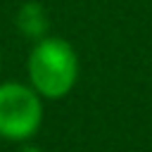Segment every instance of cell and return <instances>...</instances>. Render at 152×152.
I'll return each mask as SVG.
<instances>
[{"mask_svg": "<svg viewBox=\"0 0 152 152\" xmlns=\"http://www.w3.org/2000/svg\"><path fill=\"white\" fill-rule=\"evenodd\" d=\"M19 152H45V150H40V147H36V145H24Z\"/></svg>", "mask_w": 152, "mask_h": 152, "instance_id": "obj_4", "label": "cell"}, {"mask_svg": "<svg viewBox=\"0 0 152 152\" xmlns=\"http://www.w3.org/2000/svg\"><path fill=\"white\" fill-rule=\"evenodd\" d=\"M43 124V97L26 83H0V138L24 142Z\"/></svg>", "mask_w": 152, "mask_h": 152, "instance_id": "obj_2", "label": "cell"}, {"mask_svg": "<svg viewBox=\"0 0 152 152\" xmlns=\"http://www.w3.org/2000/svg\"><path fill=\"white\" fill-rule=\"evenodd\" d=\"M78 81V57L64 38L45 36L28 52V86L45 100H59Z\"/></svg>", "mask_w": 152, "mask_h": 152, "instance_id": "obj_1", "label": "cell"}, {"mask_svg": "<svg viewBox=\"0 0 152 152\" xmlns=\"http://www.w3.org/2000/svg\"><path fill=\"white\" fill-rule=\"evenodd\" d=\"M14 24H17V28H19L26 38H31V40H40V38L48 36L50 17H48V12H45V7H43L40 2H36V0H26V2L19 7L17 17H14Z\"/></svg>", "mask_w": 152, "mask_h": 152, "instance_id": "obj_3", "label": "cell"}]
</instances>
